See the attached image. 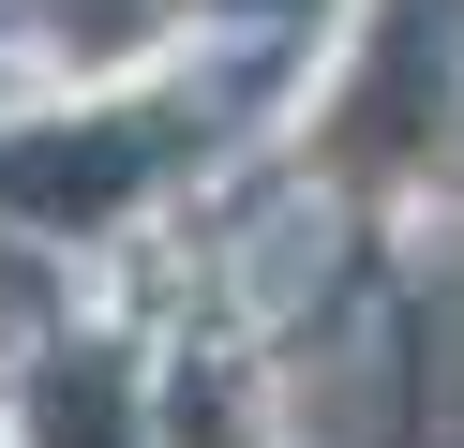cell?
<instances>
[{"mask_svg": "<svg viewBox=\"0 0 464 448\" xmlns=\"http://www.w3.org/2000/svg\"><path fill=\"white\" fill-rule=\"evenodd\" d=\"M434 105H450V60H434V15L404 0L390 45H374V75L344 90V135H330V149H344L360 179H390V165H420V149H434Z\"/></svg>", "mask_w": 464, "mask_h": 448, "instance_id": "cell-1", "label": "cell"}, {"mask_svg": "<svg viewBox=\"0 0 464 448\" xmlns=\"http://www.w3.org/2000/svg\"><path fill=\"white\" fill-rule=\"evenodd\" d=\"M150 165H165V135H105V149H0V195H31V209H105V195H135Z\"/></svg>", "mask_w": 464, "mask_h": 448, "instance_id": "cell-2", "label": "cell"}, {"mask_svg": "<svg viewBox=\"0 0 464 448\" xmlns=\"http://www.w3.org/2000/svg\"><path fill=\"white\" fill-rule=\"evenodd\" d=\"M45 448H135V418H121V388H105V374H75V388H45Z\"/></svg>", "mask_w": 464, "mask_h": 448, "instance_id": "cell-3", "label": "cell"}]
</instances>
